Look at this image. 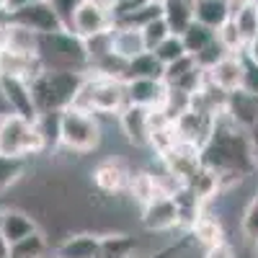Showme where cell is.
<instances>
[{"instance_id": "3", "label": "cell", "mask_w": 258, "mask_h": 258, "mask_svg": "<svg viewBox=\"0 0 258 258\" xmlns=\"http://www.w3.org/2000/svg\"><path fill=\"white\" fill-rule=\"evenodd\" d=\"M88 73H70V70H41L31 80V91L36 109L41 111H64L75 106L83 83Z\"/></svg>"}, {"instance_id": "7", "label": "cell", "mask_w": 258, "mask_h": 258, "mask_svg": "<svg viewBox=\"0 0 258 258\" xmlns=\"http://www.w3.org/2000/svg\"><path fill=\"white\" fill-rule=\"evenodd\" d=\"M111 29H114V11L106 0H80L70 24L73 34L88 41V39L109 34Z\"/></svg>"}, {"instance_id": "4", "label": "cell", "mask_w": 258, "mask_h": 258, "mask_svg": "<svg viewBox=\"0 0 258 258\" xmlns=\"http://www.w3.org/2000/svg\"><path fill=\"white\" fill-rule=\"evenodd\" d=\"M103 142V129L101 121L93 111L70 106L62 111V124H59V147L68 150L73 155H88L96 153Z\"/></svg>"}, {"instance_id": "49", "label": "cell", "mask_w": 258, "mask_h": 258, "mask_svg": "<svg viewBox=\"0 0 258 258\" xmlns=\"http://www.w3.org/2000/svg\"><path fill=\"white\" fill-rule=\"evenodd\" d=\"M8 6H11V0H0V13H8Z\"/></svg>"}, {"instance_id": "20", "label": "cell", "mask_w": 258, "mask_h": 258, "mask_svg": "<svg viewBox=\"0 0 258 258\" xmlns=\"http://www.w3.org/2000/svg\"><path fill=\"white\" fill-rule=\"evenodd\" d=\"M188 232H191L194 243H199L204 250L212 248V245H217V243H222V240H227V227L220 220V214L212 212L209 204L204 207V212L197 217V222L188 227Z\"/></svg>"}, {"instance_id": "39", "label": "cell", "mask_w": 258, "mask_h": 258, "mask_svg": "<svg viewBox=\"0 0 258 258\" xmlns=\"http://www.w3.org/2000/svg\"><path fill=\"white\" fill-rule=\"evenodd\" d=\"M78 3H80V0H52V6H54L57 16L62 18V24H64V29H68V31H70V24H73V13H75Z\"/></svg>"}, {"instance_id": "46", "label": "cell", "mask_w": 258, "mask_h": 258, "mask_svg": "<svg viewBox=\"0 0 258 258\" xmlns=\"http://www.w3.org/2000/svg\"><path fill=\"white\" fill-rule=\"evenodd\" d=\"M0 258H11V245L0 238Z\"/></svg>"}, {"instance_id": "24", "label": "cell", "mask_w": 258, "mask_h": 258, "mask_svg": "<svg viewBox=\"0 0 258 258\" xmlns=\"http://www.w3.org/2000/svg\"><path fill=\"white\" fill-rule=\"evenodd\" d=\"M3 49L18 52V54H29V57H39V34H34L31 29L21 26V24H13V21L6 18Z\"/></svg>"}, {"instance_id": "16", "label": "cell", "mask_w": 258, "mask_h": 258, "mask_svg": "<svg viewBox=\"0 0 258 258\" xmlns=\"http://www.w3.org/2000/svg\"><path fill=\"white\" fill-rule=\"evenodd\" d=\"M36 230H39V222L29 209H24V207H3L0 209V238L8 245L18 243L21 238H26V235H31Z\"/></svg>"}, {"instance_id": "18", "label": "cell", "mask_w": 258, "mask_h": 258, "mask_svg": "<svg viewBox=\"0 0 258 258\" xmlns=\"http://www.w3.org/2000/svg\"><path fill=\"white\" fill-rule=\"evenodd\" d=\"M101 253V232L78 230L59 240L54 248V258H98Z\"/></svg>"}, {"instance_id": "19", "label": "cell", "mask_w": 258, "mask_h": 258, "mask_svg": "<svg viewBox=\"0 0 258 258\" xmlns=\"http://www.w3.org/2000/svg\"><path fill=\"white\" fill-rule=\"evenodd\" d=\"M225 116H227L232 124H238L240 129L250 132V129L258 124V96H253V93H248V91L227 93Z\"/></svg>"}, {"instance_id": "22", "label": "cell", "mask_w": 258, "mask_h": 258, "mask_svg": "<svg viewBox=\"0 0 258 258\" xmlns=\"http://www.w3.org/2000/svg\"><path fill=\"white\" fill-rule=\"evenodd\" d=\"M41 70L39 57H29V54H18V52H8L0 49V75H11V78H24V80H34Z\"/></svg>"}, {"instance_id": "42", "label": "cell", "mask_w": 258, "mask_h": 258, "mask_svg": "<svg viewBox=\"0 0 258 258\" xmlns=\"http://www.w3.org/2000/svg\"><path fill=\"white\" fill-rule=\"evenodd\" d=\"M250 147H253V160H255V170H258V124L250 129Z\"/></svg>"}, {"instance_id": "36", "label": "cell", "mask_w": 258, "mask_h": 258, "mask_svg": "<svg viewBox=\"0 0 258 258\" xmlns=\"http://www.w3.org/2000/svg\"><path fill=\"white\" fill-rule=\"evenodd\" d=\"M140 31H142V39H145L147 52H153L158 44H163V41L170 36V29H168V24H165L163 16L155 18V21H150V24H147L145 29H140Z\"/></svg>"}, {"instance_id": "14", "label": "cell", "mask_w": 258, "mask_h": 258, "mask_svg": "<svg viewBox=\"0 0 258 258\" xmlns=\"http://www.w3.org/2000/svg\"><path fill=\"white\" fill-rule=\"evenodd\" d=\"M119 119V129L124 140L132 145V147H150V132H153V126H150V109H142V106H132L126 103L124 111L116 116Z\"/></svg>"}, {"instance_id": "45", "label": "cell", "mask_w": 258, "mask_h": 258, "mask_svg": "<svg viewBox=\"0 0 258 258\" xmlns=\"http://www.w3.org/2000/svg\"><path fill=\"white\" fill-rule=\"evenodd\" d=\"M8 114H11V109H8V101H6L3 91H0V119H3V116H8Z\"/></svg>"}, {"instance_id": "29", "label": "cell", "mask_w": 258, "mask_h": 258, "mask_svg": "<svg viewBox=\"0 0 258 258\" xmlns=\"http://www.w3.org/2000/svg\"><path fill=\"white\" fill-rule=\"evenodd\" d=\"M29 158H13V155H0V199L29 173Z\"/></svg>"}, {"instance_id": "32", "label": "cell", "mask_w": 258, "mask_h": 258, "mask_svg": "<svg viewBox=\"0 0 258 258\" xmlns=\"http://www.w3.org/2000/svg\"><path fill=\"white\" fill-rule=\"evenodd\" d=\"M232 24H235V29H238V34L243 36L245 49H248V44L253 41V36L258 31V0L240 6L238 11H232Z\"/></svg>"}, {"instance_id": "17", "label": "cell", "mask_w": 258, "mask_h": 258, "mask_svg": "<svg viewBox=\"0 0 258 258\" xmlns=\"http://www.w3.org/2000/svg\"><path fill=\"white\" fill-rule=\"evenodd\" d=\"M170 93L165 80H126V103L142 106V109H163V103Z\"/></svg>"}, {"instance_id": "33", "label": "cell", "mask_w": 258, "mask_h": 258, "mask_svg": "<svg viewBox=\"0 0 258 258\" xmlns=\"http://www.w3.org/2000/svg\"><path fill=\"white\" fill-rule=\"evenodd\" d=\"M36 129L41 140H44V147L47 153L59 147V124H62V111H41L36 119H34Z\"/></svg>"}, {"instance_id": "34", "label": "cell", "mask_w": 258, "mask_h": 258, "mask_svg": "<svg viewBox=\"0 0 258 258\" xmlns=\"http://www.w3.org/2000/svg\"><path fill=\"white\" fill-rule=\"evenodd\" d=\"M240 235L243 240L250 243L253 248H258V194H253L250 202L243 209V217H240Z\"/></svg>"}, {"instance_id": "8", "label": "cell", "mask_w": 258, "mask_h": 258, "mask_svg": "<svg viewBox=\"0 0 258 258\" xmlns=\"http://www.w3.org/2000/svg\"><path fill=\"white\" fill-rule=\"evenodd\" d=\"M158 160H160V168L168 176H173L181 186H191L204 165L202 163V147L188 145V142H176L163 155H158Z\"/></svg>"}, {"instance_id": "40", "label": "cell", "mask_w": 258, "mask_h": 258, "mask_svg": "<svg viewBox=\"0 0 258 258\" xmlns=\"http://www.w3.org/2000/svg\"><path fill=\"white\" fill-rule=\"evenodd\" d=\"M191 243H194V238H191V232H188V238H183V240H178V243H173V245H165V248H160L158 253L145 255V258H178Z\"/></svg>"}, {"instance_id": "28", "label": "cell", "mask_w": 258, "mask_h": 258, "mask_svg": "<svg viewBox=\"0 0 258 258\" xmlns=\"http://www.w3.org/2000/svg\"><path fill=\"white\" fill-rule=\"evenodd\" d=\"M137 238L126 232H103L101 235V253L98 258H137Z\"/></svg>"}, {"instance_id": "37", "label": "cell", "mask_w": 258, "mask_h": 258, "mask_svg": "<svg viewBox=\"0 0 258 258\" xmlns=\"http://www.w3.org/2000/svg\"><path fill=\"white\" fill-rule=\"evenodd\" d=\"M194 68H197V62H194V57L191 54H186L183 59H178V62H173V64H168V68H165V83L168 85H173V83H178L183 75H188Z\"/></svg>"}, {"instance_id": "41", "label": "cell", "mask_w": 258, "mask_h": 258, "mask_svg": "<svg viewBox=\"0 0 258 258\" xmlns=\"http://www.w3.org/2000/svg\"><path fill=\"white\" fill-rule=\"evenodd\" d=\"M204 258H240L238 255V248H235L230 240H222L217 245H212L204 250Z\"/></svg>"}, {"instance_id": "21", "label": "cell", "mask_w": 258, "mask_h": 258, "mask_svg": "<svg viewBox=\"0 0 258 258\" xmlns=\"http://www.w3.org/2000/svg\"><path fill=\"white\" fill-rule=\"evenodd\" d=\"M109 44H111V52L119 59H124V62H132L137 54L147 52L142 31L140 29H129V26H114L109 31Z\"/></svg>"}, {"instance_id": "31", "label": "cell", "mask_w": 258, "mask_h": 258, "mask_svg": "<svg viewBox=\"0 0 258 258\" xmlns=\"http://www.w3.org/2000/svg\"><path fill=\"white\" fill-rule=\"evenodd\" d=\"M181 39H183L186 52H188L191 57H197L199 52H204L209 44H214V41H217V31H212L209 26L199 24V21H194V24L181 34Z\"/></svg>"}, {"instance_id": "2", "label": "cell", "mask_w": 258, "mask_h": 258, "mask_svg": "<svg viewBox=\"0 0 258 258\" xmlns=\"http://www.w3.org/2000/svg\"><path fill=\"white\" fill-rule=\"evenodd\" d=\"M39 62L44 70H70V73H88L91 54L85 39L62 29L54 34L39 36Z\"/></svg>"}, {"instance_id": "15", "label": "cell", "mask_w": 258, "mask_h": 258, "mask_svg": "<svg viewBox=\"0 0 258 258\" xmlns=\"http://www.w3.org/2000/svg\"><path fill=\"white\" fill-rule=\"evenodd\" d=\"M243 54H245V52H243ZM243 54H225V57L207 73V80L214 85V88H220L222 93L243 91V75H245Z\"/></svg>"}, {"instance_id": "38", "label": "cell", "mask_w": 258, "mask_h": 258, "mask_svg": "<svg viewBox=\"0 0 258 258\" xmlns=\"http://www.w3.org/2000/svg\"><path fill=\"white\" fill-rule=\"evenodd\" d=\"M243 64H245V75H243V91L258 96V62H253L248 54H243Z\"/></svg>"}, {"instance_id": "48", "label": "cell", "mask_w": 258, "mask_h": 258, "mask_svg": "<svg viewBox=\"0 0 258 258\" xmlns=\"http://www.w3.org/2000/svg\"><path fill=\"white\" fill-rule=\"evenodd\" d=\"M227 3H230V8H232V11H238L240 6H245V3H253V0H227Z\"/></svg>"}, {"instance_id": "35", "label": "cell", "mask_w": 258, "mask_h": 258, "mask_svg": "<svg viewBox=\"0 0 258 258\" xmlns=\"http://www.w3.org/2000/svg\"><path fill=\"white\" fill-rule=\"evenodd\" d=\"M153 52H155V57L165 64V68H168V64H173V62H178V59H183L188 54L186 47H183V39L178 34H170L163 44H158Z\"/></svg>"}, {"instance_id": "10", "label": "cell", "mask_w": 258, "mask_h": 258, "mask_svg": "<svg viewBox=\"0 0 258 258\" xmlns=\"http://www.w3.org/2000/svg\"><path fill=\"white\" fill-rule=\"evenodd\" d=\"M132 173L135 170L121 158H103L91 170V183L96 186L98 194H103V197H119V194H126Z\"/></svg>"}, {"instance_id": "5", "label": "cell", "mask_w": 258, "mask_h": 258, "mask_svg": "<svg viewBox=\"0 0 258 258\" xmlns=\"http://www.w3.org/2000/svg\"><path fill=\"white\" fill-rule=\"evenodd\" d=\"M75 106L93 111L96 116H119L126 106V80L88 73Z\"/></svg>"}, {"instance_id": "6", "label": "cell", "mask_w": 258, "mask_h": 258, "mask_svg": "<svg viewBox=\"0 0 258 258\" xmlns=\"http://www.w3.org/2000/svg\"><path fill=\"white\" fill-rule=\"evenodd\" d=\"M44 153H47L44 140H41L34 121L21 119L16 114H8L0 119V155L31 160L34 155H44Z\"/></svg>"}, {"instance_id": "25", "label": "cell", "mask_w": 258, "mask_h": 258, "mask_svg": "<svg viewBox=\"0 0 258 258\" xmlns=\"http://www.w3.org/2000/svg\"><path fill=\"white\" fill-rule=\"evenodd\" d=\"M232 18V8L227 0H194V21L209 26L212 31H220Z\"/></svg>"}, {"instance_id": "43", "label": "cell", "mask_w": 258, "mask_h": 258, "mask_svg": "<svg viewBox=\"0 0 258 258\" xmlns=\"http://www.w3.org/2000/svg\"><path fill=\"white\" fill-rule=\"evenodd\" d=\"M245 54L253 59V62H258V31H255V36H253V41L248 44V49H245Z\"/></svg>"}, {"instance_id": "47", "label": "cell", "mask_w": 258, "mask_h": 258, "mask_svg": "<svg viewBox=\"0 0 258 258\" xmlns=\"http://www.w3.org/2000/svg\"><path fill=\"white\" fill-rule=\"evenodd\" d=\"M29 3H41V0H11L8 11H11V8H18V6H29Z\"/></svg>"}, {"instance_id": "23", "label": "cell", "mask_w": 258, "mask_h": 258, "mask_svg": "<svg viewBox=\"0 0 258 258\" xmlns=\"http://www.w3.org/2000/svg\"><path fill=\"white\" fill-rule=\"evenodd\" d=\"M126 194H129V199H132L135 204H140V209L147 207L158 197H165L163 188H160V181H158V173H153V170H135Z\"/></svg>"}, {"instance_id": "26", "label": "cell", "mask_w": 258, "mask_h": 258, "mask_svg": "<svg viewBox=\"0 0 258 258\" xmlns=\"http://www.w3.org/2000/svg\"><path fill=\"white\" fill-rule=\"evenodd\" d=\"M165 64L155 57V52H142L132 62H126L124 80H163Z\"/></svg>"}, {"instance_id": "13", "label": "cell", "mask_w": 258, "mask_h": 258, "mask_svg": "<svg viewBox=\"0 0 258 258\" xmlns=\"http://www.w3.org/2000/svg\"><path fill=\"white\" fill-rule=\"evenodd\" d=\"M214 121L217 116H209V114H202L197 109H188L173 121L176 126V137L178 142H188V145H197V147H204V142L209 140L212 129H214Z\"/></svg>"}, {"instance_id": "50", "label": "cell", "mask_w": 258, "mask_h": 258, "mask_svg": "<svg viewBox=\"0 0 258 258\" xmlns=\"http://www.w3.org/2000/svg\"><path fill=\"white\" fill-rule=\"evenodd\" d=\"M253 258H258V248H253Z\"/></svg>"}, {"instance_id": "27", "label": "cell", "mask_w": 258, "mask_h": 258, "mask_svg": "<svg viewBox=\"0 0 258 258\" xmlns=\"http://www.w3.org/2000/svg\"><path fill=\"white\" fill-rule=\"evenodd\" d=\"M163 18L170 34H183L194 24V0H163Z\"/></svg>"}, {"instance_id": "9", "label": "cell", "mask_w": 258, "mask_h": 258, "mask_svg": "<svg viewBox=\"0 0 258 258\" xmlns=\"http://www.w3.org/2000/svg\"><path fill=\"white\" fill-rule=\"evenodd\" d=\"M8 21L31 29V31L39 34V36L54 34V31H62V29H64L62 18L57 16V11H54V6H52V0H41V3H29V6L11 8V11H8Z\"/></svg>"}, {"instance_id": "12", "label": "cell", "mask_w": 258, "mask_h": 258, "mask_svg": "<svg viewBox=\"0 0 258 258\" xmlns=\"http://www.w3.org/2000/svg\"><path fill=\"white\" fill-rule=\"evenodd\" d=\"M0 91H3V96L8 101L11 114H16L21 119H29V121H34L39 116V109H36L34 91H31V83L29 80L11 78V75H0Z\"/></svg>"}, {"instance_id": "44", "label": "cell", "mask_w": 258, "mask_h": 258, "mask_svg": "<svg viewBox=\"0 0 258 258\" xmlns=\"http://www.w3.org/2000/svg\"><path fill=\"white\" fill-rule=\"evenodd\" d=\"M111 6V11H119V8H126V6H135L137 0H106Z\"/></svg>"}, {"instance_id": "30", "label": "cell", "mask_w": 258, "mask_h": 258, "mask_svg": "<svg viewBox=\"0 0 258 258\" xmlns=\"http://www.w3.org/2000/svg\"><path fill=\"white\" fill-rule=\"evenodd\" d=\"M49 238L44 230H36L26 238H21L18 243L11 245V258H47L49 255Z\"/></svg>"}, {"instance_id": "1", "label": "cell", "mask_w": 258, "mask_h": 258, "mask_svg": "<svg viewBox=\"0 0 258 258\" xmlns=\"http://www.w3.org/2000/svg\"><path fill=\"white\" fill-rule=\"evenodd\" d=\"M202 163L222 178V191L240 186L255 173L250 135L238 124H232L222 111L214 121L209 140L202 147Z\"/></svg>"}, {"instance_id": "11", "label": "cell", "mask_w": 258, "mask_h": 258, "mask_svg": "<svg viewBox=\"0 0 258 258\" xmlns=\"http://www.w3.org/2000/svg\"><path fill=\"white\" fill-rule=\"evenodd\" d=\"M140 222L147 232H170L176 227H183L181 209L173 197H158L147 207L140 209Z\"/></svg>"}]
</instances>
